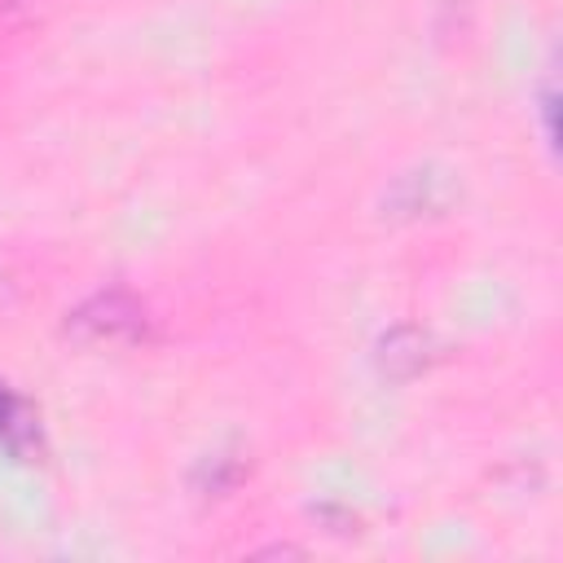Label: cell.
I'll return each instance as SVG.
<instances>
[{
	"mask_svg": "<svg viewBox=\"0 0 563 563\" xmlns=\"http://www.w3.org/2000/svg\"><path fill=\"white\" fill-rule=\"evenodd\" d=\"M40 431H35V413L26 409L22 396H13L4 383H0V444L13 453V457H26L35 449Z\"/></svg>",
	"mask_w": 563,
	"mask_h": 563,
	"instance_id": "obj_2",
	"label": "cell"
},
{
	"mask_svg": "<svg viewBox=\"0 0 563 563\" xmlns=\"http://www.w3.org/2000/svg\"><path fill=\"white\" fill-rule=\"evenodd\" d=\"M66 330L84 343H132L145 330V308L123 290H106V295L84 299L70 312Z\"/></svg>",
	"mask_w": 563,
	"mask_h": 563,
	"instance_id": "obj_1",
	"label": "cell"
}]
</instances>
